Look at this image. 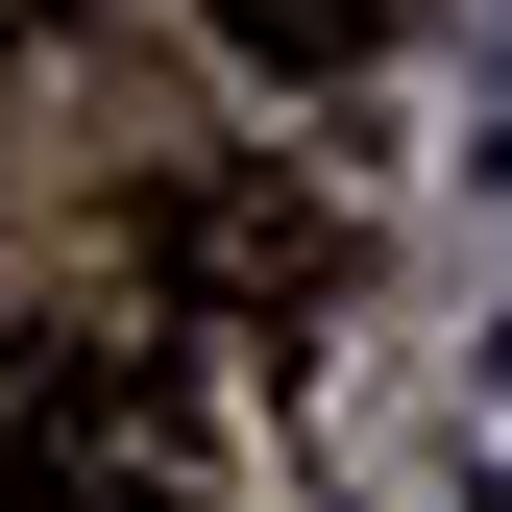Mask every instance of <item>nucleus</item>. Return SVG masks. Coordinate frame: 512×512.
Instances as JSON below:
<instances>
[{
    "instance_id": "nucleus-1",
    "label": "nucleus",
    "mask_w": 512,
    "mask_h": 512,
    "mask_svg": "<svg viewBox=\"0 0 512 512\" xmlns=\"http://www.w3.org/2000/svg\"><path fill=\"white\" fill-rule=\"evenodd\" d=\"M147 269L196 293V317H244V342H293V317L342 293V220L269 196V171H171V196H147Z\"/></svg>"
},
{
    "instance_id": "nucleus-2",
    "label": "nucleus",
    "mask_w": 512,
    "mask_h": 512,
    "mask_svg": "<svg viewBox=\"0 0 512 512\" xmlns=\"http://www.w3.org/2000/svg\"><path fill=\"white\" fill-rule=\"evenodd\" d=\"M196 25L244 49V74H293V98H317V74H366V49H391L415 0H196Z\"/></svg>"
},
{
    "instance_id": "nucleus-3",
    "label": "nucleus",
    "mask_w": 512,
    "mask_h": 512,
    "mask_svg": "<svg viewBox=\"0 0 512 512\" xmlns=\"http://www.w3.org/2000/svg\"><path fill=\"white\" fill-rule=\"evenodd\" d=\"M488 171H512V74H488Z\"/></svg>"
},
{
    "instance_id": "nucleus-4",
    "label": "nucleus",
    "mask_w": 512,
    "mask_h": 512,
    "mask_svg": "<svg viewBox=\"0 0 512 512\" xmlns=\"http://www.w3.org/2000/svg\"><path fill=\"white\" fill-rule=\"evenodd\" d=\"M25 25H49V0H0V49H25Z\"/></svg>"
}]
</instances>
